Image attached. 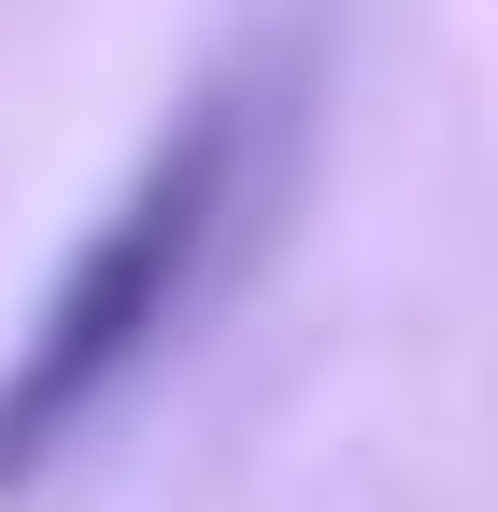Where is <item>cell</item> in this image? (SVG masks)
<instances>
[{
  "label": "cell",
  "mask_w": 498,
  "mask_h": 512,
  "mask_svg": "<svg viewBox=\"0 0 498 512\" xmlns=\"http://www.w3.org/2000/svg\"><path fill=\"white\" fill-rule=\"evenodd\" d=\"M271 143H285V72L228 57L214 86H185V114L143 143V171L86 214V242L57 256V285L29 299L15 356H0V498H29L143 384V356L200 313V285L228 271V242L271 185Z\"/></svg>",
  "instance_id": "obj_1"
}]
</instances>
